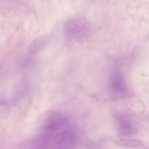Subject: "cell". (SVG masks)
<instances>
[{"label": "cell", "mask_w": 149, "mask_h": 149, "mask_svg": "<svg viewBox=\"0 0 149 149\" xmlns=\"http://www.w3.org/2000/svg\"><path fill=\"white\" fill-rule=\"evenodd\" d=\"M63 31L70 39L81 41L87 37L90 33L88 26L84 22L78 18H69L64 23Z\"/></svg>", "instance_id": "cell-2"}, {"label": "cell", "mask_w": 149, "mask_h": 149, "mask_svg": "<svg viewBox=\"0 0 149 149\" xmlns=\"http://www.w3.org/2000/svg\"><path fill=\"white\" fill-rule=\"evenodd\" d=\"M111 91L117 95H123L127 92V85L125 76L120 71H114L109 79Z\"/></svg>", "instance_id": "cell-4"}, {"label": "cell", "mask_w": 149, "mask_h": 149, "mask_svg": "<svg viewBox=\"0 0 149 149\" xmlns=\"http://www.w3.org/2000/svg\"><path fill=\"white\" fill-rule=\"evenodd\" d=\"M45 45V40L43 38H39L36 39L31 44L29 47V52L31 55H36L37 52H39L42 49Z\"/></svg>", "instance_id": "cell-6"}, {"label": "cell", "mask_w": 149, "mask_h": 149, "mask_svg": "<svg viewBox=\"0 0 149 149\" xmlns=\"http://www.w3.org/2000/svg\"><path fill=\"white\" fill-rule=\"evenodd\" d=\"M117 145L119 146L124 147V148H141L143 146L142 141L139 140L134 139L130 138H122L116 141Z\"/></svg>", "instance_id": "cell-5"}, {"label": "cell", "mask_w": 149, "mask_h": 149, "mask_svg": "<svg viewBox=\"0 0 149 149\" xmlns=\"http://www.w3.org/2000/svg\"><path fill=\"white\" fill-rule=\"evenodd\" d=\"M116 122L118 132L123 138H130L136 133V127L127 114L117 113L116 115Z\"/></svg>", "instance_id": "cell-3"}, {"label": "cell", "mask_w": 149, "mask_h": 149, "mask_svg": "<svg viewBox=\"0 0 149 149\" xmlns=\"http://www.w3.org/2000/svg\"><path fill=\"white\" fill-rule=\"evenodd\" d=\"M76 135L71 123L59 113L48 117L39 138L35 142L36 149H71Z\"/></svg>", "instance_id": "cell-1"}]
</instances>
